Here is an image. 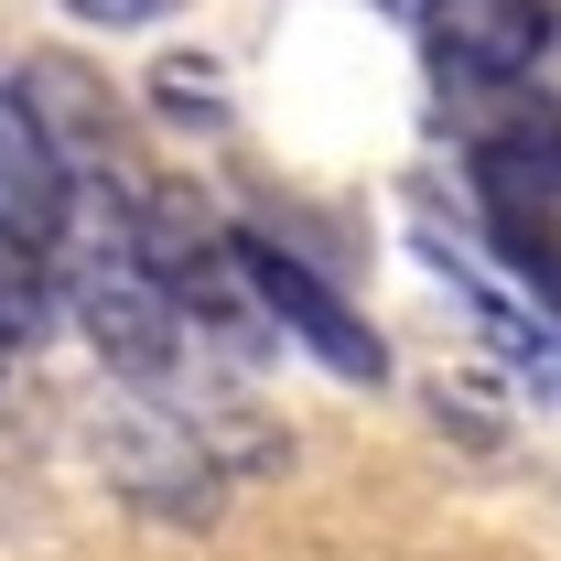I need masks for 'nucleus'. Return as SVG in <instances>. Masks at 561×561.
<instances>
[{
  "label": "nucleus",
  "mask_w": 561,
  "mask_h": 561,
  "mask_svg": "<svg viewBox=\"0 0 561 561\" xmlns=\"http://www.w3.org/2000/svg\"><path fill=\"white\" fill-rule=\"evenodd\" d=\"M0 356H11V335H0Z\"/></svg>",
  "instance_id": "obj_7"
},
{
  "label": "nucleus",
  "mask_w": 561,
  "mask_h": 561,
  "mask_svg": "<svg viewBox=\"0 0 561 561\" xmlns=\"http://www.w3.org/2000/svg\"><path fill=\"white\" fill-rule=\"evenodd\" d=\"M76 324L119 356V367H140V378H151L162 356L184 346V291L162 280V260H151V249L108 238V249H87V260H76Z\"/></svg>",
  "instance_id": "obj_1"
},
{
  "label": "nucleus",
  "mask_w": 561,
  "mask_h": 561,
  "mask_svg": "<svg viewBox=\"0 0 561 561\" xmlns=\"http://www.w3.org/2000/svg\"><path fill=\"white\" fill-rule=\"evenodd\" d=\"M421 44H432V66L454 76V87H518V76L540 66V0H432L411 22Z\"/></svg>",
  "instance_id": "obj_5"
},
{
  "label": "nucleus",
  "mask_w": 561,
  "mask_h": 561,
  "mask_svg": "<svg viewBox=\"0 0 561 561\" xmlns=\"http://www.w3.org/2000/svg\"><path fill=\"white\" fill-rule=\"evenodd\" d=\"M476 206H486L496 249L540 280V302H561V140H486L476 151Z\"/></svg>",
  "instance_id": "obj_2"
},
{
  "label": "nucleus",
  "mask_w": 561,
  "mask_h": 561,
  "mask_svg": "<svg viewBox=\"0 0 561 561\" xmlns=\"http://www.w3.org/2000/svg\"><path fill=\"white\" fill-rule=\"evenodd\" d=\"M76 22H151V11H162V0H66Z\"/></svg>",
  "instance_id": "obj_6"
},
{
  "label": "nucleus",
  "mask_w": 561,
  "mask_h": 561,
  "mask_svg": "<svg viewBox=\"0 0 561 561\" xmlns=\"http://www.w3.org/2000/svg\"><path fill=\"white\" fill-rule=\"evenodd\" d=\"M66 216H76V173L55 130L0 87V249L11 260H44V249H66Z\"/></svg>",
  "instance_id": "obj_4"
},
{
  "label": "nucleus",
  "mask_w": 561,
  "mask_h": 561,
  "mask_svg": "<svg viewBox=\"0 0 561 561\" xmlns=\"http://www.w3.org/2000/svg\"><path fill=\"white\" fill-rule=\"evenodd\" d=\"M227 271L249 280V302L271 313L291 346H313L324 367H335V378H378V367H389V356H378V335H367L346 302H335L324 280H313L302 260H291V249H280V238H227Z\"/></svg>",
  "instance_id": "obj_3"
}]
</instances>
